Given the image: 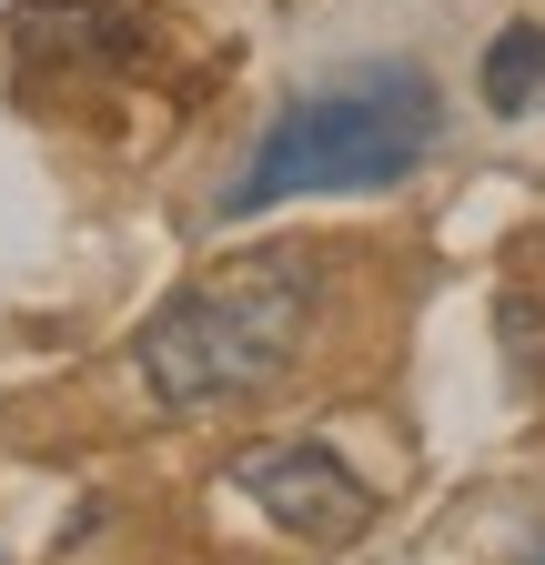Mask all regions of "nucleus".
I'll use <instances>...</instances> for the list:
<instances>
[{
  "mask_svg": "<svg viewBox=\"0 0 545 565\" xmlns=\"http://www.w3.org/2000/svg\"><path fill=\"white\" fill-rule=\"evenodd\" d=\"M323 313V263L303 243H272V253H243L223 273L182 282V294L131 333V384H142L162 414H213V404H243L263 384L293 374V353Z\"/></svg>",
  "mask_w": 545,
  "mask_h": 565,
  "instance_id": "1",
  "label": "nucleus"
},
{
  "mask_svg": "<svg viewBox=\"0 0 545 565\" xmlns=\"http://www.w3.org/2000/svg\"><path fill=\"white\" fill-rule=\"evenodd\" d=\"M445 141V92L425 82L415 61H354L344 82L293 92L253 131V162L223 182V223L272 202H313V192H394L435 162Z\"/></svg>",
  "mask_w": 545,
  "mask_h": 565,
  "instance_id": "2",
  "label": "nucleus"
},
{
  "mask_svg": "<svg viewBox=\"0 0 545 565\" xmlns=\"http://www.w3.org/2000/svg\"><path fill=\"white\" fill-rule=\"evenodd\" d=\"M233 494H253V505L284 535H303V545H354L374 525V484L333 445H243L233 455Z\"/></svg>",
  "mask_w": 545,
  "mask_h": 565,
  "instance_id": "3",
  "label": "nucleus"
},
{
  "mask_svg": "<svg viewBox=\"0 0 545 565\" xmlns=\"http://www.w3.org/2000/svg\"><path fill=\"white\" fill-rule=\"evenodd\" d=\"M11 51H21V71H111L142 51V21L121 0H21Z\"/></svg>",
  "mask_w": 545,
  "mask_h": 565,
  "instance_id": "4",
  "label": "nucleus"
},
{
  "mask_svg": "<svg viewBox=\"0 0 545 565\" xmlns=\"http://www.w3.org/2000/svg\"><path fill=\"white\" fill-rule=\"evenodd\" d=\"M545 102V21H505L485 41V111L495 121H525Z\"/></svg>",
  "mask_w": 545,
  "mask_h": 565,
  "instance_id": "5",
  "label": "nucleus"
},
{
  "mask_svg": "<svg viewBox=\"0 0 545 565\" xmlns=\"http://www.w3.org/2000/svg\"><path fill=\"white\" fill-rule=\"evenodd\" d=\"M495 323H505V353H515V374H535V394H545V294H525V282H505Z\"/></svg>",
  "mask_w": 545,
  "mask_h": 565,
  "instance_id": "6",
  "label": "nucleus"
},
{
  "mask_svg": "<svg viewBox=\"0 0 545 565\" xmlns=\"http://www.w3.org/2000/svg\"><path fill=\"white\" fill-rule=\"evenodd\" d=\"M525 565H545V535H535V545H525Z\"/></svg>",
  "mask_w": 545,
  "mask_h": 565,
  "instance_id": "7",
  "label": "nucleus"
}]
</instances>
